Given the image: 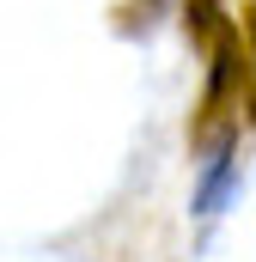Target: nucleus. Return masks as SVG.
<instances>
[{
  "mask_svg": "<svg viewBox=\"0 0 256 262\" xmlns=\"http://www.w3.org/2000/svg\"><path fill=\"white\" fill-rule=\"evenodd\" d=\"M232 189H238V159H232V146H220V152H214V165H207V177H201L195 207H201V213H220Z\"/></svg>",
  "mask_w": 256,
  "mask_h": 262,
  "instance_id": "f257e3e1",
  "label": "nucleus"
}]
</instances>
